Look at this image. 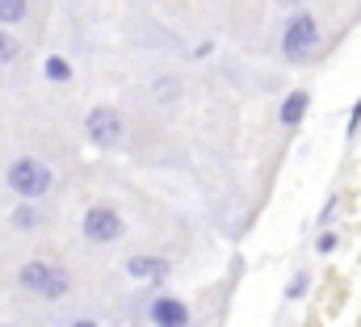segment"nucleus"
Returning <instances> with one entry per match:
<instances>
[{
  "mask_svg": "<svg viewBox=\"0 0 361 327\" xmlns=\"http://www.w3.org/2000/svg\"><path fill=\"white\" fill-rule=\"evenodd\" d=\"M17 59H21V42H17V34L8 25H0V68H8Z\"/></svg>",
  "mask_w": 361,
  "mask_h": 327,
  "instance_id": "nucleus-11",
  "label": "nucleus"
},
{
  "mask_svg": "<svg viewBox=\"0 0 361 327\" xmlns=\"http://www.w3.org/2000/svg\"><path fill=\"white\" fill-rule=\"evenodd\" d=\"M336 206H341V197H336V193H328V202H324V206H319V214H315V227H319V231H324V227H332Z\"/></svg>",
  "mask_w": 361,
  "mask_h": 327,
  "instance_id": "nucleus-15",
  "label": "nucleus"
},
{
  "mask_svg": "<svg viewBox=\"0 0 361 327\" xmlns=\"http://www.w3.org/2000/svg\"><path fill=\"white\" fill-rule=\"evenodd\" d=\"M42 223H47V214L38 210V202H21V206H13V214H8V227H13V231H21V235L38 231Z\"/></svg>",
  "mask_w": 361,
  "mask_h": 327,
  "instance_id": "nucleus-9",
  "label": "nucleus"
},
{
  "mask_svg": "<svg viewBox=\"0 0 361 327\" xmlns=\"http://www.w3.org/2000/svg\"><path fill=\"white\" fill-rule=\"evenodd\" d=\"M85 139L97 152H118L126 143V118L114 105H92L85 113Z\"/></svg>",
  "mask_w": 361,
  "mask_h": 327,
  "instance_id": "nucleus-4",
  "label": "nucleus"
},
{
  "mask_svg": "<svg viewBox=\"0 0 361 327\" xmlns=\"http://www.w3.org/2000/svg\"><path fill=\"white\" fill-rule=\"evenodd\" d=\"M68 327H101V323H97V319H72Z\"/></svg>",
  "mask_w": 361,
  "mask_h": 327,
  "instance_id": "nucleus-19",
  "label": "nucleus"
},
{
  "mask_svg": "<svg viewBox=\"0 0 361 327\" xmlns=\"http://www.w3.org/2000/svg\"><path fill=\"white\" fill-rule=\"evenodd\" d=\"M336 247H341V235H336V231H328V227H324V231L315 235V252H319V256H332Z\"/></svg>",
  "mask_w": 361,
  "mask_h": 327,
  "instance_id": "nucleus-16",
  "label": "nucleus"
},
{
  "mask_svg": "<svg viewBox=\"0 0 361 327\" xmlns=\"http://www.w3.org/2000/svg\"><path fill=\"white\" fill-rule=\"evenodd\" d=\"M30 17V0H0V25H21Z\"/></svg>",
  "mask_w": 361,
  "mask_h": 327,
  "instance_id": "nucleus-12",
  "label": "nucleus"
},
{
  "mask_svg": "<svg viewBox=\"0 0 361 327\" xmlns=\"http://www.w3.org/2000/svg\"><path fill=\"white\" fill-rule=\"evenodd\" d=\"M4 185L21 202H42L55 189V172H51V164H42L38 156H17L4 168Z\"/></svg>",
  "mask_w": 361,
  "mask_h": 327,
  "instance_id": "nucleus-3",
  "label": "nucleus"
},
{
  "mask_svg": "<svg viewBox=\"0 0 361 327\" xmlns=\"http://www.w3.org/2000/svg\"><path fill=\"white\" fill-rule=\"evenodd\" d=\"M173 273V264H169V256H156V252H139V256H126V277H135V281H147V285H164V277Z\"/></svg>",
  "mask_w": 361,
  "mask_h": 327,
  "instance_id": "nucleus-7",
  "label": "nucleus"
},
{
  "mask_svg": "<svg viewBox=\"0 0 361 327\" xmlns=\"http://www.w3.org/2000/svg\"><path fill=\"white\" fill-rule=\"evenodd\" d=\"M147 323L152 327H189L193 323V311H189V302L177 298V294H156L147 302Z\"/></svg>",
  "mask_w": 361,
  "mask_h": 327,
  "instance_id": "nucleus-6",
  "label": "nucleus"
},
{
  "mask_svg": "<svg viewBox=\"0 0 361 327\" xmlns=\"http://www.w3.org/2000/svg\"><path fill=\"white\" fill-rule=\"evenodd\" d=\"M307 109H311V92H307V88H294V92L281 97V105H277V122H281L286 130H294V126H302Z\"/></svg>",
  "mask_w": 361,
  "mask_h": 327,
  "instance_id": "nucleus-8",
  "label": "nucleus"
},
{
  "mask_svg": "<svg viewBox=\"0 0 361 327\" xmlns=\"http://www.w3.org/2000/svg\"><path fill=\"white\" fill-rule=\"evenodd\" d=\"M281 8H302V0H277Z\"/></svg>",
  "mask_w": 361,
  "mask_h": 327,
  "instance_id": "nucleus-20",
  "label": "nucleus"
},
{
  "mask_svg": "<svg viewBox=\"0 0 361 327\" xmlns=\"http://www.w3.org/2000/svg\"><path fill=\"white\" fill-rule=\"evenodd\" d=\"M210 55H214V42H210V38H206V42H197V47H193V59H210Z\"/></svg>",
  "mask_w": 361,
  "mask_h": 327,
  "instance_id": "nucleus-18",
  "label": "nucleus"
},
{
  "mask_svg": "<svg viewBox=\"0 0 361 327\" xmlns=\"http://www.w3.org/2000/svg\"><path fill=\"white\" fill-rule=\"evenodd\" d=\"M80 235H85L92 247H109L126 235V218H122L114 206H89V210L80 214Z\"/></svg>",
  "mask_w": 361,
  "mask_h": 327,
  "instance_id": "nucleus-5",
  "label": "nucleus"
},
{
  "mask_svg": "<svg viewBox=\"0 0 361 327\" xmlns=\"http://www.w3.org/2000/svg\"><path fill=\"white\" fill-rule=\"evenodd\" d=\"M42 76H47V84H72L76 68H72L63 55H47V59H42Z\"/></svg>",
  "mask_w": 361,
  "mask_h": 327,
  "instance_id": "nucleus-10",
  "label": "nucleus"
},
{
  "mask_svg": "<svg viewBox=\"0 0 361 327\" xmlns=\"http://www.w3.org/2000/svg\"><path fill=\"white\" fill-rule=\"evenodd\" d=\"M0 327H17V323H0Z\"/></svg>",
  "mask_w": 361,
  "mask_h": 327,
  "instance_id": "nucleus-21",
  "label": "nucleus"
},
{
  "mask_svg": "<svg viewBox=\"0 0 361 327\" xmlns=\"http://www.w3.org/2000/svg\"><path fill=\"white\" fill-rule=\"evenodd\" d=\"M17 285L42 302H63L72 294V273L63 264H51V260H25L17 269Z\"/></svg>",
  "mask_w": 361,
  "mask_h": 327,
  "instance_id": "nucleus-2",
  "label": "nucleus"
},
{
  "mask_svg": "<svg viewBox=\"0 0 361 327\" xmlns=\"http://www.w3.org/2000/svg\"><path fill=\"white\" fill-rule=\"evenodd\" d=\"M319 47H324V30H319L315 13L290 8V17L281 25V59L294 63V68H302V63H311L319 55Z\"/></svg>",
  "mask_w": 361,
  "mask_h": 327,
  "instance_id": "nucleus-1",
  "label": "nucleus"
},
{
  "mask_svg": "<svg viewBox=\"0 0 361 327\" xmlns=\"http://www.w3.org/2000/svg\"><path fill=\"white\" fill-rule=\"evenodd\" d=\"M177 97H180V84L173 80V76H160V80H156V101H164V105H173Z\"/></svg>",
  "mask_w": 361,
  "mask_h": 327,
  "instance_id": "nucleus-14",
  "label": "nucleus"
},
{
  "mask_svg": "<svg viewBox=\"0 0 361 327\" xmlns=\"http://www.w3.org/2000/svg\"><path fill=\"white\" fill-rule=\"evenodd\" d=\"M361 130V97L353 101V109H349V122H345V139H353Z\"/></svg>",
  "mask_w": 361,
  "mask_h": 327,
  "instance_id": "nucleus-17",
  "label": "nucleus"
},
{
  "mask_svg": "<svg viewBox=\"0 0 361 327\" xmlns=\"http://www.w3.org/2000/svg\"><path fill=\"white\" fill-rule=\"evenodd\" d=\"M307 294H311V273L298 269V273L290 277V285H286V302H302Z\"/></svg>",
  "mask_w": 361,
  "mask_h": 327,
  "instance_id": "nucleus-13",
  "label": "nucleus"
}]
</instances>
